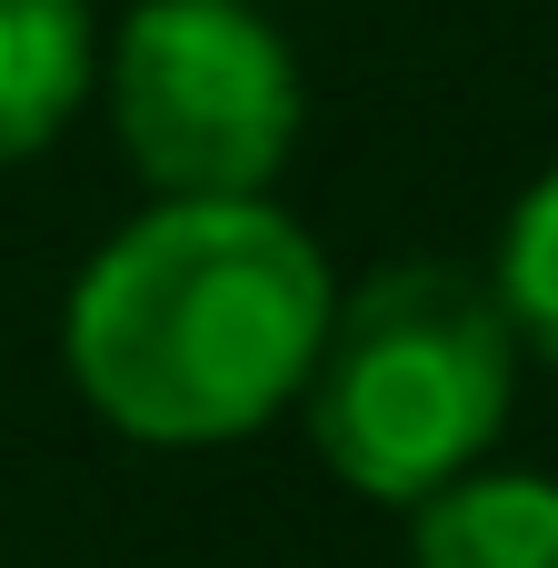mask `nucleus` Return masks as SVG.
<instances>
[{"mask_svg": "<svg viewBox=\"0 0 558 568\" xmlns=\"http://www.w3.org/2000/svg\"><path fill=\"white\" fill-rule=\"evenodd\" d=\"M419 568H558V479L539 469H469L409 509Z\"/></svg>", "mask_w": 558, "mask_h": 568, "instance_id": "20e7f679", "label": "nucleus"}, {"mask_svg": "<svg viewBox=\"0 0 558 568\" xmlns=\"http://www.w3.org/2000/svg\"><path fill=\"white\" fill-rule=\"evenodd\" d=\"M509 399H519V339L489 280L449 260H399L329 310L300 419L339 489L379 509H419L489 459Z\"/></svg>", "mask_w": 558, "mask_h": 568, "instance_id": "f03ea898", "label": "nucleus"}, {"mask_svg": "<svg viewBox=\"0 0 558 568\" xmlns=\"http://www.w3.org/2000/svg\"><path fill=\"white\" fill-rule=\"evenodd\" d=\"M339 280L270 200H150L70 280V389L150 449H220L300 409Z\"/></svg>", "mask_w": 558, "mask_h": 568, "instance_id": "f257e3e1", "label": "nucleus"}, {"mask_svg": "<svg viewBox=\"0 0 558 568\" xmlns=\"http://www.w3.org/2000/svg\"><path fill=\"white\" fill-rule=\"evenodd\" d=\"M90 100V10L80 0H0V170L40 160Z\"/></svg>", "mask_w": 558, "mask_h": 568, "instance_id": "39448f33", "label": "nucleus"}, {"mask_svg": "<svg viewBox=\"0 0 558 568\" xmlns=\"http://www.w3.org/2000/svg\"><path fill=\"white\" fill-rule=\"evenodd\" d=\"M110 120L150 200H270L300 150V60L260 0H140L110 50Z\"/></svg>", "mask_w": 558, "mask_h": 568, "instance_id": "7ed1b4c3", "label": "nucleus"}, {"mask_svg": "<svg viewBox=\"0 0 558 568\" xmlns=\"http://www.w3.org/2000/svg\"><path fill=\"white\" fill-rule=\"evenodd\" d=\"M489 300L509 320L519 349H539L558 369V170H539L499 230V270H489Z\"/></svg>", "mask_w": 558, "mask_h": 568, "instance_id": "423d86ee", "label": "nucleus"}]
</instances>
